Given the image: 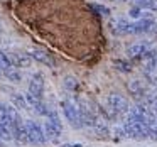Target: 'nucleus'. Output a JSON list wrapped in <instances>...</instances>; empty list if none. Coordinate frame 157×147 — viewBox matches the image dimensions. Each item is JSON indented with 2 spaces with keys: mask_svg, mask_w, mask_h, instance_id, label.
<instances>
[{
  "mask_svg": "<svg viewBox=\"0 0 157 147\" xmlns=\"http://www.w3.org/2000/svg\"><path fill=\"white\" fill-rule=\"evenodd\" d=\"M150 113L145 110L144 105H137L128 110L125 120H123V130L125 135L133 140H144L149 137L147 132V120H149Z\"/></svg>",
  "mask_w": 157,
  "mask_h": 147,
  "instance_id": "obj_1",
  "label": "nucleus"
},
{
  "mask_svg": "<svg viewBox=\"0 0 157 147\" xmlns=\"http://www.w3.org/2000/svg\"><path fill=\"white\" fill-rule=\"evenodd\" d=\"M106 108H108V115L112 120H125L127 113L130 110L128 100L122 96L120 93H110L106 98Z\"/></svg>",
  "mask_w": 157,
  "mask_h": 147,
  "instance_id": "obj_2",
  "label": "nucleus"
},
{
  "mask_svg": "<svg viewBox=\"0 0 157 147\" xmlns=\"http://www.w3.org/2000/svg\"><path fill=\"white\" fill-rule=\"evenodd\" d=\"M44 135L49 140H58L63 133V123L59 120V115L54 110H49V113L46 115V122H44Z\"/></svg>",
  "mask_w": 157,
  "mask_h": 147,
  "instance_id": "obj_3",
  "label": "nucleus"
},
{
  "mask_svg": "<svg viewBox=\"0 0 157 147\" xmlns=\"http://www.w3.org/2000/svg\"><path fill=\"white\" fill-rule=\"evenodd\" d=\"M61 106H63V113H64L66 120L71 123V127H75V129H81L83 120H81V113H79L78 102L73 100V98H66V100H63Z\"/></svg>",
  "mask_w": 157,
  "mask_h": 147,
  "instance_id": "obj_4",
  "label": "nucleus"
},
{
  "mask_svg": "<svg viewBox=\"0 0 157 147\" xmlns=\"http://www.w3.org/2000/svg\"><path fill=\"white\" fill-rule=\"evenodd\" d=\"M0 69H2V76H5L9 81H14V83L21 81V71H19V68H15L12 64L7 52H4V51H0Z\"/></svg>",
  "mask_w": 157,
  "mask_h": 147,
  "instance_id": "obj_5",
  "label": "nucleus"
},
{
  "mask_svg": "<svg viewBox=\"0 0 157 147\" xmlns=\"http://www.w3.org/2000/svg\"><path fill=\"white\" fill-rule=\"evenodd\" d=\"M25 125V133H27V144H36V145H41L44 144L46 140V135H44V130L42 127L39 125L37 122H32V120H27L24 122Z\"/></svg>",
  "mask_w": 157,
  "mask_h": 147,
  "instance_id": "obj_6",
  "label": "nucleus"
},
{
  "mask_svg": "<svg viewBox=\"0 0 157 147\" xmlns=\"http://www.w3.org/2000/svg\"><path fill=\"white\" fill-rule=\"evenodd\" d=\"M29 95L36 96V98H42L44 95V76L41 73H36L29 81Z\"/></svg>",
  "mask_w": 157,
  "mask_h": 147,
  "instance_id": "obj_7",
  "label": "nucleus"
},
{
  "mask_svg": "<svg viewBox=\"0 0 157 147\" xmlns=\"http://www.w3.org/2000/svg\"><path fill=\"white\" fill-rule=\"evenodd\" d=\"M112 34L115 36H128L130 34V22L127 19H113L108 24Z\"/></svg>",
  "mask_w": 157,
  "mask_h": 147,
  "instance_id": "obj_8",
  "label": "nucleus"
},
{
  "mask_svg": "<svg viewBox=\"0 0 157 147\" xmlns=\"http://www.w3.org/2000/svg\"><path fill=\"white\" fill-rule=\"evenodd\" d=\"M91 127L95 129L96 135H100V137H106V135L110 133L108 122H106L105 115H101V113H95V118H93Z\"/></svg>",
  "mask_w": 157,
  "mask_h": 147,
  "instance_id": "obj_9",
  "label": "nucleus"
},
{
  "mask_svg": "<svg viewBox=\"0 0 157 147\" xmlns=\"http://www.w3.org/2000/svg\"><path fill=\"white\" fill-rule=\"evenodd\" d=\"M9 59H10V63L15 66V68H27L29 64H31L32 58L27 54V52H7Z\"/></svg>",
  "mask_w": 157,
  "mask_h": 147,
  "instance_id": "obj_10",
  "label": "nucleus"
},
{
  "mask_svg": "<svg viewBox=\"0 0 157 147\" xmlns=\"http://www.w3.org/2000/svg\"><path fill=\"white\" fill-rule=\"evenodd\" d=\"M27 54L31 56L32 59H36V61H39V63H42V64L49 66V68H54V66H56V63H54V59L51 58V54L46 52L44 49H31Z\"/></svg>",
  "mask_w": 157,
  "mask_h": 147,
  "instance_id": "obj_11",
  "label": "nucleus"
},
{
  "mask_svg": "<svg viewBox=\"0 0 157 147\" xmlns=\"http://www.w3.org/2000/svg\"><path fill=\"white\" fill-rule=\"evenodd\" d=\"M149 46L144 44V42H137V44H132L128 49H127V54H128L130 59H133V61H140V59L145 56V52L149 51Z\"/></svg>",
  "mask_w": 157,
  "mask_h": 147,
  "instance_id": "obj_12",
  "label": "nucleus"
},
{
  "mask_svg": "<svg viewBox=\"0 0 157 147\" xmlns=\"http://www.w3.org/2000/svg\"><path fill=\"white\" fill-rule=\"evenodd\" d=\"M142 105L145 106V110L150 113L152 117H157V93H147V96L142 100Z\"/></svg>",
  "mask_w": 157,
  "mask_h": 147,
  "instance_id": "obj_13",
  "label": "nucleus"
},
{
  "mask_svg": "<svg viewBox=\"0 0 157 147\" xmlns=\"http://www.w3.org/2000/svg\"><path fill=\"white\" fill-rule=\"evenodd\" d=\"M133 5L147 12H157V0H133Z\"/></svg>",
  "mask_w": 157,
  "mask_h": 147,
  "instance_id": "obj_14",
  "label": "nucleus"
},
{
  "mask_svg": "<svg viewBox=\"0 0 157 147\" xmlns=\"http://www.w3.org/2000/svg\"><path fill=\"white\" fill-rule=\"evenodd\" d=\"M147 132H149V137L152 140H157V117H149L147 120Z\"/></svg>",
  "mask_w": 157,
  "mask_h": 147,
  "instance_id": "obj_15",
  "label": "nucleus"
},
{
  "mask_svg": "<svg viewBox=\"0 0 157 147\" xmlns=\"http://www.w3.org/2000/svg\"><path fill=\"white\" fill-rule=\"evenodd\" d=\"M128 14H130V17L135 19V21H139V19H145V17H149V12L144 10V9H140V7H137V5H133V7L130 9Z\"/></svg>",
  "mask_w": 157,
  "mask_h": 147,
  "instance_id": "obj_16",
  "label": "nucleus"
},
{
  "mask_svg": "<svg viewBox=\"0 0 157 147\" xmlns=\"http://www.w3.org/2000/svg\"><path fill=\"white\" fill-rule=\"evenodd\" d=\"M12 103L17 106L19 110H25L27 108V102H25V96L19 95V93H14L12 95Z\"/></svg>",
  "mask_w": 157,
  "mask_h": 147,
  "instance_id": "obj_17",
  "label": "nucleus"
},
{
  "mask_svg": "<svg viewBox=\"0 0 157 147\" xmlns=\"http://www.w3.org/2000/svg\"><path fill=\"white\" fill-rule=\"evenodd\" d=\"M90 9L95 10L96 14L101 15V17H108V15H110V9L105 7V5H101V4H91V5H90Z\"/></svg>",
  "mask_w": 157,
  "mask_h": 147,
  "instance_id": "obj_18",
  "label": "nucleus"
},
{
  "mask_svg": "<svg viewBox=\"0 0 157 147\" xmlns=\"http://www.w3.org/2000/svg\"><path fill=\"white\" fill-rule=\"evenodd\" d=\"M113 64L117 66V69H120V71H123V73H130V71H132V66H130L128 63H125V61H120V59H118V61H115Z\"/></svg>",
  "mask_w": 157,
  "mask_h": 147,
  "instance_id": "obj_19",
  "label": "nucleus"
},
{
  "mask_svg": "<svg viewBox=\"0 0 157 147\" xmlns=\"http://www.w3.org/2000/svg\"><path fill=\"white\" fill-rule=\"evenodd\" d=\"M66 86H68L69 90H76L78 88V81H76L75 78H68L66 79Z\"/></svg>",
  "mask_w": 157,
  "mask_h": 147,
  "instance_id": "obj_20",
  "label": "nucleus"
},
{
  "mask_svg": "<svg viewBox=\"0 0 157 147\" xmlns=\"http://www.w3.org/2000/svg\"><path fill=\"white\" fill-rule=\"evenodd\" d=\"M59 147H83L81 144H63V145H59Z\"/></svg>",
  "mask_w": 157,
  "mask_h": 147,
  "instance_id": "obj_21",
  "label": "nucleus"
},
{
  "mask_svg": "<svg viewBox=\"0 0 157 147\" xmlns=\"http://www.w3.org/2000/svg\"><path fill=\"white\" fill-rule=\"evenodd\" d=\"M0 78H2V69H0Z\"/></svg>",
  "mask_w": 157,
  "mask_h": 147,
  "instance_id": "obj_22",
  "label": "nucleus"
},
{
  "mask_svg": "<svg viewBox=\"0 0 157 147\" xmlns=\"http://www.w3.org/2000/svg\"><path fill=\"white\" fill-rule=\"evenodd\" d=\"M155 69H157V64H155Z\"/></svg>",
  "mask_w": 157,
  "mask_h": 147,
  "instance_id": "obj_23",
  "label": "nucleus"
}]
</instances>
